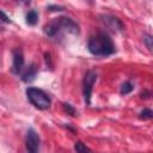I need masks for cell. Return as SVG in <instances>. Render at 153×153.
Listing matches in <instances>:
<instances>
[{
  "label": "cell",
  "instance_id": "13",
  "mask_svg": "<svg viewBox=\"0 0 153 153\" xmlns=\"http://www.w3.org/2000/svg\"><path fill=\"white\" fill-rule=\"evenodd\" d=\"M63 109H65V111H66L68 115H71V116H73V117L78 116L76 110H75V109L73 108V105H71L69 103H63Z\"/></svg>",
  "mask_w": 153,
  "mask_h": 153
},
{
  "label": "cell",
  "instance_id": "6",
  "mask_svg": "<svg viewBox=\"0 0 153 153\" xmlns=\"http://www.w3.org/2000/svg\"><path fill=\"white\" fill-rule=\"evenodd\" d=\"M100 20L102 23L104 24L105 27H108L109 30L114 31V32H120L124 29L123 26V23L115 16H111V14H102L100 16Z\"/></svg>",
  "mask_w": 153,
  "mask_h": 153
},
{
  "label": "cell",
  "instance_id": "7",
  "mask_svg": "<svg viewBox=\"0 0 153 153\" xmlns=\"http://www.w3.org/2000/svg\"><path fill=\"white\" fill-rule=\"evenodd\" d=\"M12 67L11 71L13 74H19L24 67V54L22 49L17 48L12 51Z\"/></svg>",
  "mask_w": 153,
  "mask_h": 153
},
{
  "label": "cell",
  "instance_id": "16",
  "mask_svg": "<svg viewBox=\"0 0 153 153\" xmlns=\"http://www.w3.org/2000/svg\"><path fill=\"white\" fill-rule=\"evenodd\" d=\"M48 10L50 11V12H61V11H63L65 10V7H62V6H56V5H49L48 6Z\"/></svg>",
  "mask_w": 153,
  "mask_h": 153
},
{
  "label": "cell",
  "instance_id": "18",
  "mask_svg": "<svg viewBox=\"0 0 153 153\" xmlns=\"http://www.w3.org/2000/svg\"><path fill=\"white\" fill-rule=\"evenodd\" d=\"M45 62H47V65H48L50 68H53V63H51V59H50V54H49V53L45 54Z\"/></svg>",
  "mask_w": 153,
  "mask_h": 153
},
{
  "label": "cell",
  "instance_id": "9",
  "mask_svg": "<svg viewBox=\"0 0 153 153\" xmlns=\"http://www.w3.org/2000/svg\"><path fill=\"white\" fill-rule=\"evenodd\" d=\"M25 20H26V24H27V25L35 26V25L37 24V22H38V13H37V11L30 10V11L26 13V16H25Z\"/></svg>",
  "mask_w": 153,
  "mask_h": 153
},
{
  "label": "cell",
  "instance_id": "19",
  "mask_svg": "<svg viewBox=\"0 0 153 153\" xmlns=\"http://www.w3.org/2000/svg\"><path fill=\"white\" fill-rule=\"evenodd\" d=\"M0 30H4V25H2V23L0 22Z\"/></svg>",
  "mask_w": 153,
  "mask_h": 153
},
{
  "label": "cell",
  "instance_id": "4",
  "mask_svg": "<svg viewBox=\"0 0 153 153\" xmlns=\"http://www.w3.org/2000/svg\"><path fill=\"white\" fill-rule=\"evenodd\" d=\"M53 23H54V25L57 30V33L60 31H65V32H68V33H72V35H78L79 33V25L72 18L59 17V18L54 19Z\"/></svg>",
  "mask_w": 153,
  "mask_h": 153
},
{
  "label": "cell",
  "instance_id": "12",
  "mask_svg": "<svg viewBox=\"0 0 153 153\" xmlns=\"http://www.w3.org/2000/svg\"><path fill=\"white\" fill-rule=\"evenodd\" d=\"M152 117H153V111H152L151 109H147V108L143 109V110L139 114V118H140V120H143V121H145V120H151Z\"/></svg>",
  "mask_w": 153,
  "mask_h": 153
},
{
  "label": "cell",
  "instance_id": "8",
  "mask_svg": "<svg viewBox=\"0 0 153 153\" xmlns=\"http://www.w3.org/2000/svg\"><path fill=\"white\" fill-rule=\"evenodd\" d=\"M36 76H37V67H36L35 63H31L29 66V68L23 73L22 79H23L24 82H27L29 84V82H32L36 79Z\"/></svg>",
  "mask_w": 153,
  "mask_h": 153
},
{
  "label": "cell",
  "instance_id": "1",
  "mask_svg": "<svg viewBox=\"0 0 153 153\" xmlns=\"http://www.w3.org/2000/svg\"><path fill=\"white\" fill-rule=\"evenodd\" d=\"M87 49L94 56L105 57L115 53V44L106 32H98L90 37L87 42Z\"/></svg>",
  "mask_w": 153,
  "mask_h": 153
},
{
  "label": "cell",
  "instance_id": "11",
  "mask_svg": "<svg viewBox=\"0 0 153 153\" xmlns=\"http://www.w3.org/2000/svg\"><path fill=\"white\" fill-rule=\"evenodd\" d=\"M133 90H134V84H133L131 81H126V82L122 84L120 92H121V94L126 96V94H129Z\"/></svg>",
  "mask_w": 153,
  "mask_h": 153
},
{
  "label": "cell",
  "instance_id": "14",
  "mask_svg": "<svg viewBox=\"0 0 153 153\" xmlns=\"http://www.w3.org/2000/svg\"><path fill=\"white\" fill-rule=\"evenodd\" d=\"M142 38H143V43L146 44V47L148 48V50H152V47H153V37L149 33H145Z\"/></svg>",
  "mask_w": 153,
  "mask_h": 153
},
{
  "label": "cell",
  "instance_id": "3",
  "mask_svg": "<svg viewBox=\"0 0 153 153\" xmlns=\"http://www.w3.org/2000/svg\"><path fill=\"white\" fill-rule=\"evenodd\" d=\"M98 74L90 69L85 73L84 80H82V96H84V100L86 103V105L91 104V96H92V90H93V85L97 81Z\"/></svg>",
  "mask_w": 153,
  "mask_h": 153
},
{
  "label": "cell",
  "instance_id": "5",
  "mask_svg": "<svg viewBox=\"0 0 153 153\" xmlns=\"http://www.w3.org/2000/svg\"><path fill=\"white\" fill-rule=\"evenodd\" d=\"M39 143H41V140L37 131L30 128L25 137V146H26L27 153H39Z\"/></svg>",
  "mask_w": 153,
  "mask_h": 153
},
{
  "label": "cell",
  "instance_id": "10",
  "mask_svg": "<svg viewBox=\"0 0 153 153\" xmlns=\"http://www.w3.org/2000/svg\"><path fill=\"white\" fill-rule=\"evenodd\" d=\"M74 151L76 153H91V149L81 141H76L74 143Z\"/></svg>",
  "mask_w": 153,
  "mask_h": 153
},
{
  "label": "cell",
  "instance_id": "17",
  "mask_svg": "<svg viewBox=\"0 0 153 153\" xmlns=\"http://www.w3.org/2000/svg\"><path fill=\"white\" fill-rule=\"evenodd\" d=\"M151 96H152V94H151V92H149L148 90L142 91V92H141V94H140V97H141L142 99H149V98H151Z\"/></svg>",
  "mask_w": 153,
  "mask_h": 153
},
{
  "label": "cell",
  "instance_id": "2",
  "mask_svg": "<svg viewBox=\"0 0 153 153\" xmlns=\"http://www.w3.org/2000/svg\"><path fill=\"white\" fill-rule=\"evenodd\" d=\"M26 97L29 102L39 110H47L50 108L51 99L50 97L41 88L37 87H27L26 88Z\"/></svg>",
  "mask_w": 153,
  "mask_h": 153
},
{
  "label": "cell",
  "instance_id": "15",
  "mask_svg": "<svg viewBox=\"0 0 153 153\" xmlns=\"http://www.w3.org/2000/svg\"><path fill=\"white\" fill-rule=\"evenodd\" d=\"M0 22H1L2 24H8V23H11V19L8 18V16H7L5 12H2L1 10H0Z\"/></svg>",
  "mask_w": 153,
  "mask_h": 153
}]
</instances>
